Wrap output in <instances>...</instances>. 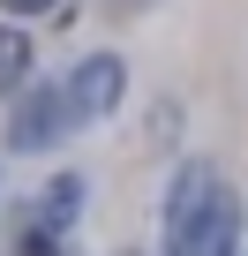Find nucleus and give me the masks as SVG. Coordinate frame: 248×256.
<instances>
[{
    "instance_id": "3",
    "label": "nucleus",
    "mask_w": 248,
    "mask_h": 256,
    "mask_svg": "<svg viewBox=\"0 0 248 256\" xmlns=\"http://www.w3.org/2000/svg\"><path fill=\"white\" fill-rule=\"evenodd\" d=\"M211 196H218V166H211V158H188V166L166 181V256H181V248L196 241Z\"/></svg>"
},
{
    "instance_id": "4",
    "label": "nucleus",
    "mask_w": 248,
    "mask_h": 256,
    "mask_svg": "<svg viewBox=\"0 0 248 256\" xmlns=\"http://www.w3.org/2000/svg\"><path fill=\"white\" fill-rule=\"evenodd\" d=\"M83 196H90V188H83V174H60V181L45 188V204H38V218H30V226H38L45 241H60V234L75 226V211H83Z\"/></svg>"
},
{
    "instance_id": "6",
    "label": "nucleus",
    "mask_w": 248,
    "mask_h": 256,
    "mask_svg": "<svg viewBox=\"0 0 248 256\" xmlns=\"http://www.w3.org/2000/svg\"><path fill=\"white\" fill-rule=\"evenodd\" d=\"M45 8H60V0H0V16H45Z\"/></svg>"
},
{
    "instance_id": "2",
    "label": "nucleus",
    "mask_w": 248,
    "mask_h": 256,
    "mask_svg": "<svg viewBox=\"0 0 248 256\" xmlns=\"http://www.w3.org/2000/svg\"><path fill=\"white\" fill-rule=\"evenodd\" d=\"M68 98H60V76L53 83H30L23 98H15V113H8V151H53V144H68Z\"/></svg>"
},
{
    "instance_id": "5",
    "label": "nucleus",
    "mask_w": 248,
    "mask_h": 256,
    "mask_svg": "<svg viewBox=\"0 0 248 256\" xmlns=\"http://www.w3.org/2000/svg\"><path fill=\"white\" fill-rule=\"evenodd\" d=\"M30 68H38L30 30H23V23H0V98H15V90L30 83Z\"/></svg>"
},
{
    "instance_id": "1",
    "label": "nucleus",
    "mask_w": 248,
    "mask_h": 256,
    "mask_svg": "<svg viewBox=\"0 0 248 256\" xmlns=\"http://www.w3.org/2000/svg\"><path fill=\"white\" fill-rule=\"evenodd\" d=\"M120 90H128V60H120V53H90V60H75L60 76V98H68V120L75 128L83 120H105L120 106Z\"/></svg>"
}]
</instances>
